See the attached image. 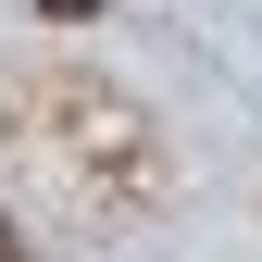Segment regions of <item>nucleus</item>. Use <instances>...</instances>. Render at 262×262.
Listing matches in <instances>:
<instances>
[{
    "mask_svg": "<svg viewBox=\"0 0 262 262\" xmlns=\"http://www.w3.org/2000/svg\"><path fill=\"white\" fill-rule=\"evenodd\" d=\"M50 13H62V25H75V13H100V0H50Z\"/></svg>",
    "mask_w": 262,
    "mask_h": 262,
    "instance_id": "nucleus-1",
    "label": "nucleus"
},
{
    "mask_svg": "<svg viewBox=\"0 0 262 262\" xmlns=\"http://www.w3.org/2000/svg\"><path fill=\"white\" fill-rule=\"evenodd\" d=\"M0 262H25V237H13V225H0Z\"/></svg>",
    "mask_w": 262,
    "mask_h": 262,
    "instance_id": "nucleus-2",
    "label": "nucleus"
}]
</instances>
